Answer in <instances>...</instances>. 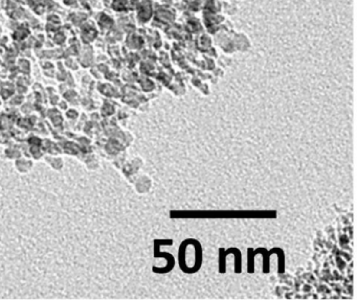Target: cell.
I'll return each instance as SVG.
<instances>
[{"instance_id": "obj_1", "label": "cell", "mask_w": 357, "mask_h": 301, "mask_svg": "<svg viewBox=\"0 0 357 301\" xmlns=\"http://www.w3.org/2000/svg\"><path fill=\"white\" fill-rule=\"evenodd\" d=\"M179 267L185 273L193 274L200 270L202 264V252L200 243L188 238L181 243L178 253Z\"/></svg>"}]
</instances>
